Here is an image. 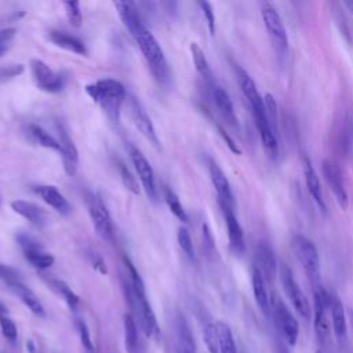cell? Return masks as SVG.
I'll return each instance as SVG.
<instances>
[{"label": "cell", "instance_id": "6da1fadb", "mask_svg": "<svg viewBox=\"0 0 353 353\" xmlns=\"http://www.w3.org/2000/svg\"><path fill=\"white\" fill-rule=\"evenodd\" d=\"M125 270H127V280L123 281V288L125 298L128 301L130 307L135 313V321L138 320L139 327L142 328L143 334L150 338L157 341L160 336V328L154 316V312L146 298V291H145V284L137 272L135 266L131 263L128 258L124 256L123 259Z\"/></svg>", "mask_w": 353, "mask_h": 353}, {"label": "cell", "instance_id": "7a4b0ae2", "mask_svg": "<svg viewBox=\"0 0 353 353\" xmlns=\"http://www.w3.org/2000/svg\"><path fill=\"white\" fill-rule=\"evenodd\" d=\"M88 97L101 106L112 121H119L123 102L127 99L124 85L114 79H99L95 83L85 85Z\"/></svg>", "mask_w": 353, "mask_h": 353}, {"label": "cell", "instance_id": "3957f363", "mask_svg": "<svg viewBox=\"0 0 353 353\" xmlns=\"http://www.w3.org/2000/svg\"><path fill=\"white\" fill-rule=\"evenodd\" d=\"M131 36L135 39L138 47L141 48L154 79L163 85L168 84L170 68H168L165 55L163 52V48L160 47L156 37L150 33V30L143 23L137 26L131 32Z\"/></svg>", "mask_w": 353, "mask_h": 353}, {"label": "cell", "instance_id": "277c9868", "mask_svg": "<svg viewBox=\"0 0 353 353\" xmlns=\"http://www.w3.org/2000/svg\"><path fill=\"white\" fill-rule=\"evenodd\" d=\"M270 316L273 317L274 325L284 342L290 346H294L299 335L298 321L284 301L274 292L270 294Z\"/></svg>", "mask_w": 353, "mask_h": 353}, {"label": "cell", "instance_id": "5b68a950", "mask_svg": "<svg viewBox=\"0 0 353 353\" xmlns=\"http://www.w3.org/2000/svg\"><path fill=\"white\" fill-rule=\"evenodd\" d=\"M292 248L295 251L296 258L299 259L306 276L312 281V285H319V274H320V258H319V251L314 245V243L302 236V234H295L292 237Z\"/></svg>", "mask_w": 353, "mask_h": 353}, {"label": "cell", "instance_id": "8992f818", "mask_svg": "<svg viewBox=\"0 0 353 353\" xmlns=\"http://www.w3.org/2000/svg\"><path fill=\"white\" fill-rule=\"evenodd\" d=\"M330 307H328V291H325L320 284L313 287V327L316 336L321 343L327 342L331 336V321H330Z\"/></svg>", "mask_w": 353, "mask_h": 353}, {"label": "cell", "instance_id": "52a82bcc", "mask_svg": "<svg viewBox=\"0 0 353 353\" xmlns=\"http://www.w3.org/2000/svg\"><path fill=\"white\" fill-rule=\"evenodd\" d=\"M29 68L32 79L39 90L50 94H57L65 88L66 77L63 76V73L52 70L50 65H47L44 61L33 58L30 59Z\"/></svg>", "mask_w": 353, "mask_h": 353}, {"label": "cell", "instance_id": "ba28073f", "mask_svg": "<svg viewBox=\"0 0 353 353\" xmlns=\"http://www.w3.org/2000/svg\"><path fill=\"white\" fill-rule=\"evenodd\" d=\"M85 204L97 234L102 240L110 241L113 239V225L106 204L103 203L101 196L94 192L85 193Z\"/></svg>", "mask_w": 353, "mask_h": 353}, {"label": "cell", "instance_id": "9c48e42d", "mask_svg": "<svg viewBox=\"0 0 353 353\" xmlns=\"http://www.w3.org/2000/svg\"><path fill=\"white\" fill-rule=\"evenodd\" d=\"M279 276H280L283 290H284L285 295L288 296L290 302L292 303L294 309L296 310V313L302 319L309 320L312 317V307L309 305V301H307L306 295L301 290L299 284L295 281V277H294L292 270L290 269V266H287L285 263H280Z\"/></svg>", "mask_w": 353, "mask_h": 353}, {"label": "cell", "instance_id": "30bf717a", "mask_svg": "<svg viewBox=\"0 0 353 353\" xmlns=\"http://www.w3.org/2000/svg\"><path fill=\"white\" fill-rule=\"evenodd\" d=\"M261 15L274 50L279 54H283L288 46V36L281 17L279 15L277 10L268 1L261 3Z\"/></svg>", "mask_w": 353, "mask_h": 353}, {"label": "cell", "instance_id": "8fae6325", "mask_svg": "<svg viewBox=\"0 0 353 353\" xmlns=\"http://www.w3.org/2000/svg\"><path fill=\"white\" fill-rule=\"evenodd\" d=\"M17 241L23 252L25 259L36 269H48L54 263V256L47 252L34 237L26 233H18Z\"/></svg>", "mask_w": 353, "mask_h": 353}, {"label": "cell", "instance_id": "7c38bea8", "mask_svg": "<svg viewBox=\"0 0 353 353\" xmlns=\"http://www.w3.org/2000/svg\"><path fill=\"white\" fill-rule=\"evenodd\" d=\"M128 154L148 197L152 201H157V188L154 183V172L150 163L146 160L142 152L134 145H128Z\"/></svg>", "mask_w": 353, "mask_h": 353}, {"label": "cell", "instance_id": "4fadbf2b", "mask_svg": "<svg viewBox=\"0 0 353 353\" xmlns=\"http://www.w3.org/2000/svg\"><path fill=\"white\" fill-rule=\"evenodd\" d=\"M128 108H130V116L134 123V125L141 131V134L156 148H160V139L157 137V132L154 130V125L146 113L142 103L135 97H128Z\"/></svg>", "mask_w": 353, "mask_h": 353}, {"label": "cell", "instance_id": "5bb4252c", "mask_svg": "<svg viewBox=\"0 0 353 353\" xmlns=\"http://www.w3.org/2000/svg\"><path fill=\"white\" fill-rule=\"evenodd\" d=\"M321 170H323V175H324L330 189L332 190V193L335 196V200L338 201L339 207L346 210L347 204H349V199H347V193H346V189H345L341 168L338 167V164L335 161H332L330 159H325L323 161Z\"/></svg>", "mask_w": 353, "mask_h": 353}, {"label": "cell", "instance_id": "9a60e30c", "mask_svg": "<svg viewBox=\"0 0 353 353\" xmlns=\"http://www.w3.org/2000/svg\"><path fill=\"white\" fill-rule=\"evenodd\" d=\"M223 216H225V223L228 229V239H229V247L233 254L237 256L244 255L245 252V240H244V232L236 218L234 210L223 203H219Z\"/></svg>", "mask_w": 353, "mask_h": 353}, {"label": "cell", "instance_id": "2e32d148", "mask_svg": "<svg viewBox=\"0 0 353 353\" xmlns=\"http://www.w3.org/2000/svg\"><path fill=\"white\" fill-rule=\"evenodd\" d=\"M57 132H58V142H59V152L63 161V168L68 175H74L79 165V152L76 145L73 143L68 130L65 125L58 121L57 123Z\"/></svg>", "mask_w": 353, "mask_h": 353}, {"label": "cell", "instance_id": "e0dca14e", "mask_svg": "<svg viewBox=\"0 0 353 353\" xmlns=\"http://www.w3.org/2000/svg\"><path fill=\"white\" fill-rule=\"evenodd\" d=\"M208 171H210V178L211 182L216 190L219 203L228 204L232 208L234 207V199H233V193L230 189V183L225 175V172L222 171V168L212 160L210 159L208 161Z\"/></svg>", "mask_w": 353, "mask_h": 353}, {"label": "cell", "instance_id": "ac0fdd59", "mask_svg": "<svg viewBox=\"0 0 353 353\" xmlns=\"http://www.w3.org/2000/svg\"><path fill=\"white\" fill-rule=\"evenodd\" d=\"M328 307H330V317H331V327L334 331V335L338 341H346L347 336V321L343 305L341 299L328 292Z\"/></svg>", "mask_w": 353, "mask_h": 353}, {"label": "cell", "instance_id": "d6986e66", "mask_svg": "<svg viewBox=\"0 0 353 353\" xmlns=\"http://www.w3.org/2000/svg\"><path fill=\"white\" fill-rule=\"evenodd\" d=\"M34 193L39 194V197L47 203L50 207H52L57 212L61 215H69L72 212V207L69 201L65 199V196L52 185H37L34 186Z\"/></svg>", "mask_w": 353, "mask_h": 353}, {"label": "cell", "instance_id": "ffe728a7", "mask_svg": "<svg viewBox=\"0 0 353 353\" xmlns=\"http://www.w3.org/2000/svg\"><path fill=\"white\" fill-rule=\"evenodd\" d=\"M255 268L261 272L266 281H273L277 272V261L273 250L266 243H259L255 250Z\"/></svg>", "mask_w": 353, "mask_h": 353}, {"label": "cell", "instance_id": "44dd1931", "mask_svg": "<svg viewBox=\"0 0 353 353\" xmlns=\"http://www.w3.org/2000/svg\"><path fill=\"white\" fill-rule=\"evenodd\" d=\"M10 205L14 212L21 215L26 221H29L33 226H36L39 229H43L46 226L47 216H46L44 210L40 208L39 205H36L30 201H26V200H14V201H11Z\"/></svg>", "mask_w": 353, "mask_h": 353}, {"label": "cell", "instance_id": "7402d4cb", "mask_svg": "<svg viewBox=\"0 0 353 353\" xmlns=\"http://www.w3.org/2000/svg\"><path fill=\"white\" fill-rule=\"evenodd\" d=\"M303 174H305V182H306V188H307L309 193L312 194V197L316 201L320 211L324 215H327V205H325V201H324V197H323V193H321L319 175H317L312 161L307 157L303 159Z\"/></svg>", "mask_w": 353, "mask_h": 353}, {"label": "cell", "instance_id": "603a6c76", "mask_svg": "<svg viewBox=\"0 0 353 353\" xmlns=\"http://www.w3.org/2000/svg\"><path fill=\"white\" fill-rule=\"evenodd\" d=\"M212 98L215 102V106L218 109V112L221 113L222 119L233 128H237L239 123H237V116L234 113V108L232 103V99L229 97V94L222 88V87H212Z\"/></svg>", "mask_w": 353, "mask_h": 353}, {"label": "cell", "instance_id": "cb8c5ba5", "mask_svg": "<svg viewBox=\"0 0 353 353\" xmlns=\"http://www.w3.org/2000/svg\"><path fill=\"white\" fill-rule=\"evenodd\" d=\"M251 285L258 307L265 316L270 317V295L266 288V280L255 266L251 273Z\"/></svg>", "mask_w": 353, "mask_h": 353}, {"label": "cell", "instance_id": "d4e9b609", "mask_svg": "<svg viewBox=\"0 0 353 353\" xmlns=\"http://www.w3.org/2000/svg\"><path fill=\"white\" fill-rule=\"evenodd\" d=\"M48 39L51 43H54L59 48L74 52L77 55H87V48H85L83 40H80L79 37H76L73 34H69V33L61 32V30H50Z\"/></svg>", "mask_w": 353, "mask_h": 353}, {"label": "cell", "instance_id": "484cf974", "mask_svg": "<svg viewBox=\"0 0 353 353\" xmlns=\"http://www.w3.org/2000/svg\"><path fill=\"white\" fill-rule=\"evenodd\" d=\"M175 328H176V339L181 353H197L196 341L193 336V332L189 327L188 320L183 314H178L175 320Z\"/></svg>", "mask_w": 353, "mask_h": 353}, {"label": "cell", "instance_id": "4316f807", "mask_svg": "<svg viewBox=\"0 0 353 353\" xmlns=\"http://www.w3.org/2000/svg\"><path fill=\"white\" fill-rule=\"evenodd\" d=\"M10 288L14 291V294L23 302L25 306H28L30 309L32 313H34L36 316L44 317L46 316V310L40 302V299L36 296V294L26 287L22 281H18L12 285H10Z\"/></svg>", "mask_w": 353, "mask_h": 353}, {"label": "cell", "instance_id": "83f0119b", "mask_svg": "<svg viewBox=\"0 0 353 353\" xmlns=\"http://www.w3.org/2000/svg\"><path fill=\"white\" fill-rule=\"evenodd\" d=\"M190 54H192V59H193L197 73L201 76V79L205 81V84L208 87H211V88L215 87V80H214L211 66L205 58L204 51L201 50V47L197 43H190Z\"/></svg>", "mask_w": 353, "mask_h": 353}, {"label": "cell", "instance_id": "f1b7e54d", "mask_svg": "<svg viewBox=\"0 0 353 353\" xmlns=\"http://www.w3.org/2000/svg\"><path fill=\"white\" fill-rule=\"evenodd\" d=\"M124 325V345L128 353H137L139 338H138V324L131 313H125L123 317Z\"/></svg>", "mask_w": 353, "mask_h": 353}, {"label": "cell", "instance_id": "f546056e", "mask_svg": "<svg viewBox=\"0 0 353 353\" xmlns=\"http://www.w3.org/2000/svg\"><path fill=\"white\" fill-rule=\"evenodd\" d=\"M215 325L218 334L219 353H237V346L230 327L225 321H216Z\"/></svg>", "mask_w": 353, "mask_h": 353}, {"label": "cell", "instance_id": "4dcf8cb0", "mask_svg": "<svg viewBox=\"0 0 353 353\" xmlns=\"http://www.w3.org/2000/svg\"><path fill=\"white\" fill-rule=\"evenodd\" d=\"M30 137L43 148L47 149H52V150H58L59 152V142L57 138H54L50 132H47L43 127L37 125V124H30L28 127Z\"/></svg>", "mask_w": 353, "mask_h": 353}, {"label": "cell", "instance_id": "1f68e13d", "mask_svg": "<svg viewBox=\"0 0 353 353\" xmlns=\"http://www.w3.org/2000/svg\"><path fill=\"white\" fill-rule=\"evenodd\" d=\"M164 200L170 208V211L174 214L175 218H178L181 222L186 223L188 222V214L183 208V205L179 201V197L175 194L174 190H171L170 188L164 189Z\"/></svg>", "mask_w": 353, "mask_h": 353}, {"label": "cell", "instance_id": "d6a6232c", "mask_svg": "<svg viewBox=\"0 0 353 353\" xmlns=\"http://www.w3.org/2000/svg\"><path fill=\"white\" fill-rule=\"evenodd\" d=\"M51 287L65 299V302L68 303V306L72 309V310H76V307L79 306V296L72 291V288L63 283L62 280H58V279H52L51 281Z\"/></svg>", "mask_w": 353, "mask_h": 353}, {"label": "cell", "instance_id": "836d02e7", "mask_svg": "<svg viewBox=\"0 0 353 353\" xmlns=\"http://www.w3.org/2000/svg\"><path fill=\"white\" fill-rule=\"evenodd\" d=\"M203 339L207 346V350L210 353H219L218 346V334H216V325L215 323L207 321L203 325Z\"/></svg>", "mask_w": 353, "mask_h": 353}, {"label": "cell", "instance_id": "e575fe53", "mask_svg": "<svg viewBox=\"0 0 353 353\" xmlns=\"http://www.w3.org/2000/svg\"><path fill=\"white\" fill-rule=\"evenodd\" d=\"M62 4H63V8H65L69 23L74 28H79L83 22L80 3L79 1H63Z\"/></svg>", "mask_w": 353, "mask_h": 353}, {"label": "cell", "instance_id": "d590c367", "mask_svg": "<svg viewBox=\"0 0 353 353\" xmlns=\"http://www.w3.org/2000/svg\"><path fill=\"white\" fill-rule=\"evenodd\" d=\"M176 240L179 247L182 248V251L193 261L194 259V247H193V241L190 237V233L188 232L186 228H179L176 232Z\"/></svg>", "mask_w": 353, "mask_h": 353}, {"label": "cell", "instance_id": "8d00e7d4", "mask_svg": "<svg viewBox=\"0 0 353 353\" xmlns=\"http://www.w3.org/2000/svg\"><path fill=\"white\" fill-rule=\"evenodd\" d=\"M117 167H119V172H120V176H121V181H123L124 186H125L130 192H132L134 194H138V193H139V188H138V182H137L135 176L132 175V172H131V171L128 170V167H127L124 163H121V161H119Z\"/></svg>", "mask_w": 353, "mask_h": 353}, {"label": "cell", "instance_id": "74e56055", "mask_svg": "<svg viewBox=\"0 0 353 353\" xmlns=\"http://www.w3.org/2000/svg\"><path fill=\"white\" fill-rule=\"evenodd\" d=\"M77 331H79V336H80V342L84 347V350L87 353H94V343L91 339V334L90 330L87 327V324L83 320H77Z\"/></svg>", "mask_w": 353, "mask_h": 353}, {"label": "cell", "instance_id": "f35d334b", "mask_svg": "<svg viewBox=\"0 0 353 353\" xmlns=\"http://www.w3.org/2000/svg\"><path fill=\"white\" fill-rule=\"evenodd\" d=\"M0 280L3 283H6L8 287L18 281H22L21 274L17 269H14L6 263H1V262H0Z\"/></svg>", "mask_w": 353, "mask_h": 353}, {"label": "cell", "instance_id": "ab89813d", "mask_svg": "<svg viewBox=\"0 0 353 353\" xmlns=\"http://www.w3.org/2000/svg\"><path fill=\"white\" fill-rule=\"evenodd\" d=\"M0 328H1V332H3V335L7 341H10V342L17 341L18 330H17L15 323L10 317H7V316L0 317Z\"/></svg>", "mask_w": 353, "mask_h": 353}, {"label": "cell", "instance_id": "60d3db41", "mask_svg": "<svg viewBox=\"0 0 353 353\" xmlns=\"http://www.w3.org/2000/svg\"><path fill=\"white\" fill-rule=\"evenodd\" d=\"M197 4L201 8V11H203V14L207 19L210 33L214 34L215 33V15H214V11H212V6L208 1H199Z\"/></svg>", "mask_w": 353, "mask_h": 353}, {"label": "cell", "instance_id": "b9f144b4", "mask_svg": "<svg viewBox=\"0 0 353 353\" xmlns=\"http://www.w3.org/2000/svg\"><path fill=\"white\" fill-rule=\"evenodd\" d=\"M87 256H88V259H90V262H91V265L95 270H98L102 274H105L108 272L106 263H105V261H103V258L101 256L99 252H97L95 250H88Z\"/></svg>", "mask_w": 353, "mask_h": 353}, {"label": "cell", "instance_id": "7bdbcfd3", "mask_svg": "<svg viewBox=\"0 0 353 353\" xmlns=\"http://www.w3.org/2000/svg\"><path fill=\"white\" fill-rule=\"evenodd\" d=\"M15 33H17V30L14 28H7V29L0 30V57L8 50L10 43L15 37Z\"/></svg>", "mask_w": 353, "mask_h": 353}, {"label": "cell", "instance_id": "ee69618b", "mask_svg": "<svg viewBox=\"0 0 353 353\" xmlns=\"http://www.w3.org/2000/svg\"><path fill=\"white\" fill-rule=\"evenodd\" d=\"M22 72H23L22 65H19V63L18 65H8V66L0 69V80L4 81V80H8V79H12V77H17Z\"/></svg>", "mask_w": 353, "mask_h": 353}, {"label": "cell", "instance_id": "f6af8a7d", "mask_svg": "<svg viewBox=\"0 0 353 353\" xmlns=\"http://www.w3.org/2000/svg\"><path fill=\"white\" fill-rule=\"evenodd\" d=\"M218 127V131H219V134L222 135V138H223V141L226 142V145L229 146V149L233 152V153H236V154H240V149L237 148V145L234 143V141L230 138V135L223 130V127H221V125H216Z\"/></svg>", "mask_w": 353, "mask_h": 353}, {"label": "cell", "instance_id": "bcb514c9", "mask_svg": "<svg viewBox=\"0 0 353 353\" xmlns=\"http://www.w3.org/2000/svg\"><path fill=\"white\" fill-rule=\"evenodd\" d=\"M276 353H290V350H288V347H287V343L279 341V342L276 343Z\"/></svg>", "mask_w": 353, "mask_h": 353}, {"label": "cell", "instance_id": "7dc6e473", "mask_svg": "<svg viewBox=\"0 0 353 353\" xmlns=\"http://www.w3.org/2000/svg\"><path fill=\"white\" fill-rule=\"evenodd\" d=\"M343 4H345V7L350 11V14L353 15V1H345Z\"/></svg>", "mask_w": 353, "mask_h": 353}, {"label": "cell", "instance_id": "c3c4849f", "mask_svg": "<svg viewBox=\"0 0 353 353\" xmlns=\"http://www.w3.org/2000/svg\"><path fill=\"white\" fill-rule=\"evenodd\" d=\"M7 312H8L7 307L0 302V317H1V316H7Z\"/></svg>", "mask_w": 353, "mask_h": 353}, {"label": "cell", "instance_id": "681fc988", "mask_svg": "<svg viewBox=\"0 0 353 353\" xmlns=\"http://www.w3.org/2000/svg\"><path fill=\"white\" fill-rule=\"evenodd\" d=\"M350 320H352V325H353V312L350 313Z\"/></svg>", "mask_w": 353, "mask_h": 353}, {"label": "cell", "instance_id": "f907efd6", "mask_svg": "<svg viewBox=\"0 0 353 353\" xmlns=\"http://www.w3.org/2000/svg\"><path fill=\"white\" fill-rule=\"evenodd\" d=\"M0 205H1V197H0Z\"/></svg>", "mask_w": 353, "mask_h": 353}, {"label": "cell", "instance_id": "816d5d0a", "mask_svg": "<svg viewBox=\"0 0 353 353\" xmlns=\"http://www.w3.org/2000/svg\"><path fill=\"white\" fill-rule=\"evenodd\" d=\"M317 353H320V352H317Z\"/></svg>", "mask_w": 353, "mask_h": 353}]
</instances>
